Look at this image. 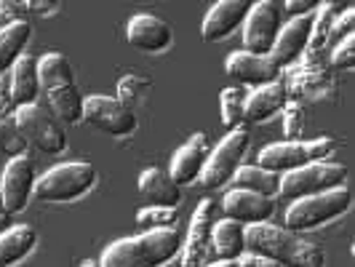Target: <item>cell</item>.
<instances>
[{"mask_svg":"<svg viewBox=\"0 0 355 267\" xmlns=\"http://www.w3.org/2000/svg\"><path fill=\"white\" fill-rule=\"evenodd\" d=\"M37 243V235L30 225H14L0 232V267H14L27 259Z\"/></svg>","mask_w":355,"mask_h":267,"instance_id":"obj_23","label":"cell"},{"mask_svg":"<svg viewBox=\"0 0 355 267\" xmlns=\"http://www.w3.org/2000/svg\"><path fill=\"white\" fill-rule=\"evenodd\" d=\"M14 123L19 126L21 137L27 139V144L37 147L46 155H59L67 147V134L64 128L56 123L53 118H49L37 105L19 107L14 115Z\"/></svg>","mask_w":355,"mask_h":267,"instance_id":"obj_10","label":"cell"},{"mask_svg":"<svg viewBox=\"0 0 355 267\" xmlns=\"http://www.w3.org/2000/svg\"><path fill=\"white\" fill-rule=\"evenodd\" d=\"M206 160H209V139H206V134H193L177 150V155L171 160V169H168V177H171V182H177L179 187L193 184L203 174Z\"/></svg>","mask_w":355,"mask_h":267,"instance_id":"obj_18","label":"cell"},{"mask_svg":"<svg viewBox=\"0 0 355 267\" xmlns=\"http://www.w3.org/2000/svg\"><path fill=\"white\" fill-rule=\"evenodd\" d=\"M37 72H40V89L46 91L53 115L64 123L83 121V96L75 86V75L64 53L53 51L37 59Z\"/></svg>","mask_w":355,"mask_h":267,"instance_id":"obj_3","label":"cell"},{"mask_svg":"<svg viewBox=\"0 0 355 267\" xmlns=\"http://www.w3.org/2000/svg\"><path fill=\"white\" fill-rule=\"evenodd\" d=\"M11 86H14V102L19 107L35 105L37 94H40V72H37L35 56H21L14 70H11Z\"/></svg>","mask_w":355,"mask_h":267,"instance_id":"obj_24","label":"cell"},{"mask_svg":"<svg viewBox=\"0 0 355 267\" xmlns=\"http://www.w3.org/2000/svg\"><path fill=\"white\" fill-rule=\"evenodd\" d=\"M203 267H241L238 262H209V265H203Z\"/></svg>","mask_w":355,"mask_h":267,"instance_id":"obj_38","label":"cell"},{"mask_svg":"<svg viewBox=\"0 0 355 267\" xmlns=\"http://www.w3.org/2000/svg\"><path fill=\"white\" fill-rule=\"evenodd\" d=\"M353 24H355V14H353V8H347V11H342L339 14V19L334 21V27H331V35L334 37H347V35H353Z\"/></svg>","mask_w":355,"mask_h":267,"instance_id":"obj_36","label":"cell"},{"mask_svg":"<svg viewBox=\"0 0 355 267\" xmlns=\"http://www.w3.org/2000/svg\"><path fill=\"white\" fill-rule=\"evenodd\" d=\"M225 70H227V75H230L235 83L251 86V89L270 86V83H275L278 75H281V67H278L270 56H257V53H249V51L230 53Z\"/></svg>","mask_w":355,"mask_h":267,"instance_id":"obj_13","label":"cell"},{"mask_svg":"<svg viewBox=\"0 0 355 267\" xmlns=\"http://www.w3.org/2000/svg\"><path fill=\"white\" fill-rule=\"evenodd\" d=\"M182 251V235L171 230H144L137 238H121L110 243L99 267H163Z\"/></svg>","mask_w":355,"mask_h":267,"instance_id":"obj_2","label":"cell"},{"mask_svg":"<svg viewBox=\"0 0 355 267\" xmlns=\"http://www.w3.org/2000/svg\"><path fill=\"white\" fill-rule=\"evenodd\" d=\"M219 102H222V123L227 126V128H238V126H243V105H246V94L241 89H225L222 91V96H219Z\"/></svg>","mask_w":355,"mask_h":267,"instance_id":"obj_29","label":"cell"},{"mask_svg":"<svg viewBox=\"0 0 355 267\" xmlns=\"http://www.w3.org/2000/svg\"><path fill=\"white\" fill-rule=\"evenodd\" d=\"M246 254V230L243 225L222 219L214 225L211 235V251H209V262H238Z\"/></svg>","mask_w":355,"mask_h":267,"instance_id":"obj_21","label":"cell"},{"mask_svg":"<svg viewBox=\"0 0 355 267\" xmlns=\"http://www.w3.org/2000/svg\"><path fill=\"white\" fill-rule=\"evenodd\" d=\"M232 182H235V190L257 193L262 198H272L281 193V177L267 169H259V166H241Z\"/></svg>","mask_w":355,"mask_h":267,"instance_id":"obj_26","label":"cell"},{"mask_svg":"<svg viewBox=\"0 0 355 267\" xmlns=\"http://www.w3.org/2000/svg\"><path fill=\"white\" fill-rule=\"evenodd\" d=\"M284 8L291 14V17L297 19V17H307L310 11L320 8V3H318V0H288Z\"/></svg>","mask_w":355,"mask_h":267,"instance_id":"obj_37","label":"cell"},{"mask_svg":"<svg viewBox=\"0 0 355 267\" xmlns=\"http://www.w3.org/2000/svg\"><path fill=\"white\" fill-rule=\"evenodd\" d=\"M243 51L257 53V56H270L278 33L284 27V6L275 0H259L251 3V11L243 21Z\"/></svg>","mask_w":355,"mask_h":267,"instance_id":"obj_8","label":"cell"},{"mask_svg":"<svg viewBox=\"0 0 355 267\" xmlns=\"http://www.w3.org/2000/svg\"><path fill=\"white\" fill-rule=\"evenodd\" d=\"M331 64H334L337 70H353L355 67V35L342 37L337 46H334Z\"/></svg>","mask_w":355,"mask_h":267,"instance_id":"obj_32","label":"cell"},{"mask_svg":"<svg viewBox=\"0 0 355 267\" xmlns=\"http://www.w3.org/2000/svg\"><path fill=\"white\" fill-rule=\"evenodd\" d=\"M96 184V169L86 160L53 166L35 182V196L46 203H70L89 193Z\"/></svg>","mask_w":355,"mask_h":267,"instance_id":"obj_5","label":"cell"},{"mask_svg":"<svg viewBox=\"0 0 355 267\" xmlns=\"http://www.w3.org/2000/svg\"><path fill=\"white\" fill-rule=\"evenodd\" d=\"M284 115H286V123H284L286 142H300V137H302V128H304L302 110H300V105L288 102V105L284 107Z\"/></svg>","mask_w":355,"mask_h":267,"instance_id":"obj_33","label":"cell"},{"mask_svg":"<svg viewBox=\"0 0 355 267\" xmlns=\"http://www.w3.org/2000/svg\"><path fill=\"white\" fill-rule=\"evenodd\" d=\"M251 3L249 0H219L209 8V14L203 19V27H200V35L209 43L216 40H225L230 37L243 21L249 17Z\"/></svg>","mask_w":355,"mask_h":267,"instance_id":"obj_14","label":"cell"},{"mask_svg":"<svg viewBox=\"0 0 355 267\" xmlns=\"http://www.w3.org/2000/svg\"><path fill=\"white\" fill-rule=\"evenodd\" d=\"M125 40H128V46L144 53H160L171 46V27L160 17L137 14L134 19H128Z\"/></svg>","mask_w":355,"mask_h":267,"instance_id":"obj_16","label":"cell"},{"mask_svg":"<svg viewBox=\"0 0 355 267\" xmlns=\"http://www.w3.org/2000/svg\"><path fill=\"white\" fill-rule=\"evenodd\" d=\"M246 251L284 267H323L326 254L320 246L275 225H251L246 230Z\"/></svg>","mask_w":355,"mask_h":267,"instance_id":"obj_1","label":"cell"},{"mask_svg":"<svg viewBox=\"0 0 355 267\" xmlns=\"http://www.w3.org/2000/svg\"><path fill=\"white\" fill-rule=\"evenodd\" d=\"M222 212L227 214V219L238 222V225H267L275 214V203L270 198H262L257 193H246V190H235L222 200Z\"/></svg>","mask_w":355,"mask_h":267,"instance_id":"obj_15","label":"cell"},{"mask_svg":"<svg viewBox=\"0 0 355 267\" xmlns=\"http://www.w3.org/2000/svg\"><path fill=\"white\" fill-rule=\"evenodd\" d=\"M307 147H310V160H313V163H323V160H329L334 155L337 142H334L331 137H320V139L307 142Z\"/></svg>","mask_w":355,"mask_h":267,"instance_id":"obj_35","label":"cell"},{"mask_svg":"<svg viewBox=\"0 0 355 267\" xmlns=\"http://www.w3.org/2000/svg\"><path fill=\"white\" fill-rule=\"evenodd\" d=\"M144 91H150V80L137 78V75H125L123 80L118 83V99H121L125 107H131L134 102L142 99Z\"/></svg>","mask_w":355,"mask_h":267,"instance_id":"obj_31","label":"cell"},{"mask_svg":"<svg viewBox=\"0 0 355 267\" xmlns=\"http://www.w3.org/2000/svg\"><path fill=\"white\" fill-rule=\"evenodd\" d=\"M24 150H27V139L21 137L19 126L6 121V118H0V153L11 155V158H19V155H24Z\"/></svg>","mask_w":355,"mask_h":267,"instance_id":"obj_30","label":"cell"},{"mask_svg":"<svg viewBox=\"0 0 355 267\" xmlns=\"http://www.w3.org/2000/svg\"><path fill=\"white\" fill-rule=\"evenodd\" d=\"M214 200H200L190 230H187V243L182 246L184 257H182V267H203L209 265V251H211V235H214Z\"/></svg>","mask_w":355,"mask_h":267,"instance_id":"obj_12","label":"cell"},{"mask_svg":"<svg viewBox=\"0 0 355 267\" xmlns=\"http://www.w3.org/2000/svg\"><path fill=\"white\" fill-rule=\"evenodd\" d=\"M350 6H342V3H320V17L313 21V33H310V46L313 51H320L326 46V40L331 37V27L339 19L342 11H347Z\"/></svg>","mask_w":355,"mask_h":267,"instance_id":"obj_27","label":"cell"},{"mask_svg":"<svg viewBox=\"0 0 355 267\" xmlns=\"http://www.w3.org/2000/svg\"><path fill=\"white\" fill-rule=\"evenodd\" d=\"M288 105V89L286 83L278 78L275 83L254 89L246 94V105H243V121L249 123H265L270 118H275L278 112H284V107Z\"/></svg>","mask_w":355,"mask_h":267,"instance_id":"obj_19","label":"cell"},{"mask_svg":"<svg viewBox=\"0 0 355 267\" xmlns=\"http://www.w3.org/2000/svg\"><path fill=\"white\" fill-rule=\"evenodd\" d=\"M179 222L177 209H166V206H147L137 214V225L144 230H171Z\"/></svg>","mask_w":355,"mask_h":267,"instance_id":"obj_28","label":"cell"},{"mask_svg":"<svg viewBox=\"0 0 355 267\" xmlns=\"http://www.w3.org/2000/svg\"><path fill=\"white\" fill-rule=\"evenodd\" d=\"M307 163H313L310 160V147L307 142H275V144H267L265 150L259 153V169H267V171H272V174H278V177H284L288 171H294V169H302Z\"/></svg>","mask_w":355,"mask_h":267,"instance_id":"obj_20","label":"cell"},{"mask_svg":"<svg viewBox=\"0 0 355 267\" xmlns=\"http://www.w3.org/2000/svg\"><path fill=\"white\" fill-rule=\"evenodd\" d=\"M353 203V193L350 187H334L326 190L320 196H310L302 200H294L286 212V230L302 232V230H315L320 225H329L339 219L342 214H347Z\"/></svg>","mask_w":355,"mask_h":267,"instance_id":"obj_4","label":"cell"},{"mask_svg":"<svg viewBox=\"0 0 355 267\" xmlns=\"http://www.w3.org/2000/svg\"><path fill=\"white\" fill-rule=\"evenodd\" d=\"M246 150H249V128L238 126L214 147V153H209V160L200 174V184L206 190H216V187H225L227 182H232Z\"/></svg>","mask_w":355,"mask_h":267,"instance_id":"obj_7","label":"cell"},{"mask_svg":"<svg viewBox=\"0 0 355 267\" xmlns=\"http://www.w3.org/2000/svg\"><path fill=\"white\" fill-rule=\"evenodd\" d=\"M35 166L27 155L8 160V166L3 169V177H0V198H3L6 212H21L27 206L30 196L35 193Z\"/></svg>","mask_w":355,"mask_h":267,"instance_id":"obj_11","label":"cell"},{"mask_svg":"<svg viewBox=\"0 0 355 267\" xmlns=\"http://www.w3.org/2000/svg\"><path fill=\"white\" fill-rule=\"evenodd\" d=\"M30 35H33V27L27 21H17L0 30V75L14 70V64L24 56Z\"/></svg>","mask_w":355,"mask_h":267,"instance_id":"obj_25","label":"cell"},{"mask_svg":"<svg viewBox=\"0 0 355 267\" xmlns=\"http://www.w3.org/2000/svg\"><path fill=\"white\" fill-rule=\"evenodd\" d=\"M80 267H99V262H94V259H86V262H83Z\"/></svg>","mask_w":355,"mask_h":267,"instance_id":"obj_39","label":"cell"},{"mask_svg":"<svg viewBox=\"0 0 355 267\" xmlns=\"http://www.w3.org/2000/svg\"><path fill=\"white\" fill-rule=\"evenodd\" d=\"M347 179V169L342 163H307L302 169H294L281 177V193L286 200H302L310 196H320L326 190L342 187Z\"/></svg>","mask_w":355,"mask_h":267,"instance_id":"obj_6","label":"cell"},{"mask_svg":"<svg viewBox=\"0 0 355 267\" xmlns=\"http://www.w3.org/2000/svg\"><path fill=\"white\" fill-rule=\"evenodd\" d=\"M310 33H313V19L310 17H297L291 19L288 24L281 27L278 33V40L270 51V59L284 70V67H291L310 46Z\"/></svg>","mask_w":355,"mask_h":267,"instance_id":"obj_17","label":"cell"},{"mask_svg":"<svg viewBox=\"0 0 355 267\" xmlns=\"http://www.w3.org/2000/svg\"><path fill=\"white\" fill-rule=\"evenodd\" d=\"M11 112H17V102H14L11 72H6V75H0V118H8Z\"/></svg>","mask_w":355,"mask_h":267,"instance_id":"obj_34","label":"cell"},{"mask_svg":"<svg viewBox=\"0 0 355 267\" xmlns=\"http://www.w3.org/2000/svg\"><path fill=\"white\" fill-rule=\"evenodd\" d=\"M139 193L153 206H166V209H177V203L182 200L179 184L171 182L168 171L163 169H144L139 174Z\"/></svg>","mask_w":355,"mask_h":267,"instance_id":"obj_22","label":"cell"},{"mask_svg":"<svg viewBox=\"0 0 355 267\" xmlns=\"http://www.w3.org/2000/svg\"><path fill=\"white\" fill-rule=\"evenodd\" d=\"M83 118L86 123L99 128L110 137H128L137 131V115L131 107H125L118 96L91 94L83 99Z\"/></svg>","mask_w":355,"mask_h":267,"instance_id":"obj_9","label":"cell"}]
</instances>
